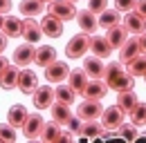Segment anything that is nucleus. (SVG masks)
<instances>
[{
  "label": "nucleus",
  "instance_id": "obj_1",
  "mask_svg": "<svg viewBox=\"0 0 146 143\" xmlns=\"http://www.w3.org/2000/svg\"><path fill=\"white\" fill-rule=\"evenodd\" d=\"M88 49H90V34L81 31V34L72 36L70 43L65 45V56L68 58H83L88 54Z\"/></svg>",
  "mask_w": 146,
  "mask_h": 143
},
{
  "label": "nucleus",
  "instance_id": "obj_2",
  "mask_svg": "<svg viewBox=\"0 0 146 143\" xmlns=\"http://www.w3.org/2000/svg\"><path fill=\"white\" fill-rule=\"evenodd\" d=\"M50 5V14H54V16H58L63 22L65 20H74L76 18V7H74V2H70V0H52V2H47Z\"/></svg>",
  "mask_w": 146,
  "mask_h": 143
},
{
  "label": "nucleus",
  "instance_id": "obj_3",
  "mask_svg": "<svg viewBox=\"0 0 146 143\" xmlns=\"http://www.w3.org/2000/svg\"><path fill=\"white\" fill-rule=\"evenodd\" d=\"M32 101H34V107H38V112L40 110H50L52 103L56 101V94L50 85H38L36 92L32 94Z\"/></svg>",
  "mask_w": 146,
  "mask_h": 143
},
{
  "label": "nucleus",
  "instance_id": "obj_4",
  "mask_svg": "<svg viewBox=\"0 0 146 143\" xmlns=\"http://www.w3.org/2000/svg\"><path fill=\"white\" fill-rule=\"evenodd\" d=\"M124 110L119 105H112V107H104V112H101V125L106 127V130H117L119 125L124 123Z\"/></svg>",
  "mask_w": 146,
  "mask_h": 143
},
{
  "label": "nucleus",
  "instance_id": "obj_5",
  "mask_svg": "<svg viewBox=\"0 0 146 143\" xmlns=\"http://www.w3.org/2000/svg\"><path fill=\"white\" fill-rule=\"evenodd\" d=\"M101 112H104L101 103L92 101V98H86L83 103H79V107H76V116H81L83 121H97V119H101Z\"/></svg>",
  "mask_w": 146,
  "mask_h": 143
},
{
  "label": "nucleus",
  "instance_id": "obj_6",
  "mask_svg": "<svg viewBox=\"0 0 146 143\" xmlns=\"http://www.w3.org/2000/svg\"><path fill=\"white\" fill-rule=\"evenodd\" d=\"M34 58H36V47H34V43H25V45H18V47L14 49V65H18V67L32 65Z\"/></svg>",
  "mask_w": 146,
  "mask_h": 143
},
{
  "label": "nucleus",
  "instance_id": "obj_7",
  "mask_svg": "<svg viewBox=\"0 0 146 143\" xmlns=\"http://www.w3.org/2000/svg\"><path fill=\"white\" fill-rule=\"evenodd\" d=\"M68 76H70V67L65 60H54L45 67V78L50 83H63Z\"/></svg>",
  "mask_w": 146,
  "mask_h": 143
},
{
  "label": "nucleus",
  "instance_id": "obj_8",
  "mask_svg": "<svg viewBox=\"0 0 146 143\" xmlns=\"http://www.w3.org/2000/svg\"><path fill=\"white\" fill-rule=\"evenodd\" d=\"M40 29H43V36L47 38H58L63 34V20L54 14H47L40 18Z\"/></svg>",
  "mask_w": 146,
  "mask_h": 143
},
{
  "label": "nucleus",
  "instance_id": "obj_9",
  "mask_svg": "<svg viewBox=\"0 0 146 143\" xmlns=\"http://www.w3.org/2000/svg\"><path fill=\"white\" fill-rule=\"evenodd\" d=\"M108 94V85H106V81H101V78H92L88 81V85L83 89V98H92V101H101L104 96Z\"/></svg>",
  "mask_w": 146,
  "mask_h": 143
},
{
  "label": "nucleus",
  "instance_id": "obj_10",
  "mask_svg": "<svg viewBox=\"0 0 146 143\" xmlns=\"http://www.w3.org/2000/svg\"><path fill=\"white\" fill-rule=\"evenodd\" d=\"M124 27L128 29V34H142L146 31V18L137 11V9H133V11H128L126 18H124Z\"/></svg>",
  "mask_w": 146,
  "mask_h": 143
},
{
  "label": "nucleus",
  "instance_id": "obj_11",
  "mask_svg": "<svg viewBox=\"0 0 146 143\" xmlns=\"http://www.w3.org/2000/svg\"><path fill=\"white\" fill-rule=\"evenodd\" d=\"M43 125H45V121H43V116L40 114H29L27 116V121H25V125H23V134L27 136V139H38L40 136V132H43Z\"/></svg>",
  "mask_w": 146,
  "mask_h": 143
},
{
  "label": "nucleus",
  "instance_id": "obj_12",
  "mask_svg": "<svg viewBox=\"0 0 146 143\" xmlns=\"http://www.w3.org/2000/svg\"><path fill=\"white\" fill-rule=\"evenodd\" d=\"M83 70L88 72V76L90 78H104V74H106V63H104V58L101 56H88L86 60H83Z\"/></svg>",
  "mask_w": 146,
  "mask_h": 143
},
{
  "label": "nucleus",
  "instance_id": "obj_13",
  "mask_svg": "<svg viewBox=\"0 0 146 143\" xmlns=\"http://www.w3.org/2000/svg\"><path fill=\"white\" fill-rule=\"evenodd\" d=\"M76 22H79L81 31H86V34H90V36L94 34L97 27H99V18H97V14H92L90 9L79 11V14H76Z\"/></svg>",
  "mask_w": 146,
  "mask_h": 143
},
{
  "label": "nucleus",
  "instance_id": "obj_14",
  "mask_svg": "<svg viewBox=\"0 0 146 143\" xmlns=\"http://www.w3.org/2000/svg\"><path fill=\"white\" fill-rule=\"evenodd\" d=\"M36 87H38V76L32 70H23L18 74V89L23 94H29L32 96L36 92Z\"/></svg>",
  "mask_w": 146,
  "mask_h": 143
},
{
  "label": "nucleus",
  "instance_id": "obj_15",
  "mask_svg": "<svg viewBox=\"0 0 146 143\" xmlns=\"http://www.w3.org/2000/svg\"><path fill=\"white\" fill-rule=\"evenodd\" d=\"M142 54V49H139V40L137 38H126V43L119 47V60L126 65V63H130L133 58H137Z\"/></svg>",
  "mask_w": 146,
  "mask_h": 143
},
{
  "label": "nucleus",
  "instance_id": "obj_16",
  "mask_svg": "<svg viewBox=\"0 0 146 143\" xmlns=\"http://www.w3.org/2000/svg\"><path fill=\"white\" fill-rule=\"evenodd\" d=\"M40 36H43L40 22L32 20V18H25V20H23V38H25L27 43H34V45H36L38 40H40Z\"/></svg>",
  "mask_w": 146,
  "mask_h": 143
},
{
  "label": "nucleus",
  "instance_id": "obj_17",
  "mask_svg": "<svg viewBox=\"0 0 146 143\" xmlns=\"http://www.w3.org/2000/svg\"><path fill=\"white\" fill-rule=\"evenodd\" d=\"M106 38H108V43H110L112 49H119V47L126 43V38H128V29L124 25H115V27L106 29Z\"/></svg>",
  "mask_w": 146,
  "mask_h": 143
},
{
  "label": "nucleus",
  "instance_id": "obj_18",
  "mask_svg": "<svg viewBox=\"0 0 146 143\" xmlns=\"http://www.w3.org/2000/svg\"><path fill=\"white\" fill-rule=\"evenodd\" d=\"M68 81H70V87H72L76 94H83V89H86V85H88L90 76H88V72L81 67V70H70Z\"/></svg>",
  "mask_w": 146,
  "mask_h": 143
},
{
  "label": "nucleus",
  "instance_id": "obj_19",
  "mask_svg": "<svg viewBox=\"0 0 146 143\" xmlns=\"http://www.w3.org/2000/svg\"><path fill=\"white\" fill-rule=\"evenodd\" d=\"M50 112H52V119H54L56 123L61 125H68V121L72 119V110L68 103H61V101H54L52 107H50Z\"/></svg>",
  "mask_w": 146,
  "mask_h": 143
},
{
  "label": "nucleus",
  "instance_id": "obj_20",
  "mask_svg": "<svg viewBox=\"0 0 146 143\" xmlns=\"http://www.w3.org/2000/svg\"><path fill=\"white\" fill-rule=\"evenodd\" d=\"M126 74V70H124V63L121 60H115V63H110V65H106V74H104V81H106V85H108V89L121 78Z\"/></svg>",
  "mask_w": 146,
  "mask_h": 143
},
{
  "label": "nucleus",
  "instance_id": "obj_21",
  "mask_svg": "<svg viewBox=\"0 0 146 143\" xmlns=\"http://www.w3.org/2000/svg\"><path fill=\"white\" fill-rule=\"evenodd\" d=\"M90 49L94 56H101V58H108L110 52H112V47H110L108 38L106 36H90Z\"/></svg>",
  "mask_w": 146,
  "mask_h": 143
},
{
  "label": "nucleus",
  "instance_id": "obj_22",
  "mask_svg": "<svg viewBox=\"0 0 146 143\" xmlns=\"http://www.w3.org/2000/svg\"><path fill=\"white\" fill-rule=\"evenodd\" d=\"M18 9H20V16L34 18V16H38V14L45 11V2H43V0H20Z\"/></svg>",
  "mask_w": 146,
  "mask_h": 143
},
{
  "label": "nucleus",
  "instance_id": "obj_23",
  "mask_svg": "<svg viewBox=\"0 0 146 143\" xmlns=\"http://www.w3.org/2000/svg\"><path fill=\"white\" fill-rule=\"evenodd\" d=\"M18 65H7V70L0 74V87L2 89H14L18 87Z\"/></svg>",
  "mask_w": 146,
  "mask_h": 143
},
{
  "label": "nucleus",
  "instance_id": "obj_24",
  "mask_svg": "<svg viewBox=\"0 0 146 143\" xmlns=\"http://www.w3.org/2000/svg\"><path fill=\"white\" fill-rule=\"evenodd\" d=\"M2 31L9 38H18L23 36V20L16 16H5L2 18Z\"/></svg>",
  "mask_w": 146,
  "mask_h": 143
},
{
  "label": "nucleus",
  "instance_id": "obj_25",
  "mask_svg": "<svg viewBox=\"0 0 146 143\" xmlns=\"http://www.w3.org/2000/svg\"><path fill=\"white\" fill-rule=\"evenodd\" d=\"M56 60V49L52 45H40L36 49V58H34V63H36L38 67H47L50 63H54Z\"/></svg>",
  "mask_w": 146,
  "mask_h": 143
},
{
  "label": "nucleus",
  "instance_id": "obj_26",
  "mask_svg": "<svg viewBox=\"0 0 146 143\" xmlns=\"http://www.w3.org/2000/svg\"><path fill=\"white\" fill-rule=\"evenodd\" d=\"M29 112L25 105H11L9 107V114H7V123H11L14 127H23L25 121H27Z\"/></svg>",
  "mask_w": 146,
  "mask_h": 143
},
{
  "label": "nucleus",
  "instance_id": "obj_27",
  "mask_svg": "<svg viewBox=\"0 0 146 143\" xmlns=\"http://www.w3.org/2000/svg\"><path fill=\"white\" fill-rule=\"evenodd\" d=\"M104 130H106V127L101 123H97V121H83V127H81L79 139H101Z\"/></svg>",
  "mask_w": 146,
  "mask_h": 143
},
{
  "label": "nucleus",
  "instance_id": "obj_28",
  "mask_svg": "<svg viewBox=\"0 0 146 143\" xmlns=\"http://www.w3.org/2000/svg\"><path fill=\"white\" fill-rule=\"evenodd\" d=\"M137 103H139V98H137V94H135L133 89H124V92H119V96H117V105L121 107L124 112H130Z\"/></svg>",
  "mask_w": 146,
  "mask_h": 143
},
{
  "label": "nucleus",
  "instance_id": "obj_29",
  "mask_svg": "<svg viewBox=\"0 0 146 143\" xmlns=\"http://www.w3.org/2000/svg\"><path fill=\"white\" fill-rule=\"evenodd\" d=\"M61 127H63V125H61V123H56L54 119H52L50 123H45V125H43L40 139H43V141H47V143H54V141H58V136H61Z\"/></svg>",
  "mask_w": 146,
  "mask_h": 143
},
{
  "label": "nucleus",
  "instance_id": "obj_30",
  "mask_svg": "<svg viewBox=\"0 0 146 143\" xmlns=\"http://www.w3.org/2000/svg\"><path fill=\"white\" fill-rule=\"evenodd\" d=\"M119 11L117 9H104L101 14H99V27H104V29H110V27H115V25H119Z\"/></svg>",
  "mask_w": 146,
  "mask_h": 143
},
{
  "label": "nucleus",
  "instance_id": "obj_31",
  "mask_svg": "<svg viewBox=\"0 0 146 143\" xmlns=\"http://www.w3.org/2000/svg\"><path fill=\"white\" fill-rule=\"evenodd\" d=\"M128 65V74H133V76H135V78H137V76H144L146 74V54H139V56H137V58H133V60H130V63H126Z\"/></svg>",
  "mask_w": 146,
  "mask_h": 143
},
{
  "label": "nucleus",
  "instance_id": "obj_32",
  "mask_svg": "<svg viewBox=\"0 0 146 143\" xmlns=\"http://www.w3.org/2000/svg\"><path fill=\"white\" fill-rule=\"evenodd\" d=\"M54 94H56V101L68 103V105H72V103H74V96H76V92H74L70 85H61V83H58V87L54 89Z\"/></svg>",
  "mask_w": 146,
  "mask_h": 143
},
{
  "label": "nucleus",
  "instance_id": "obj_33",
  "mask_svg": "<svg viewBox=\"0 0 146 143\" xmlns=\"http://www.w3.org/2000/svg\"><path fill=\"white\" fill-rule=\"evenodd\" d=\"M128 116H130V123L146 125V103H137V105L128 112Z\"/></svg>",
  "mask_w": 146,
  "mask_h": 143
},
{
  "label": "nucleus",
  "instance_id": "obj_34",
  "mask_svg": "<svg viewBox=\"0 0 146 143\" xmlns=\"http://www.w3.org/2000/svg\"><path fill=\"white\" fill-rule=\"evenodd\" d=\"M133 85H135V76L126 72V74H124V76H121L110 89H115V92H124V89H133Z\"/></svg>",
  "mask_w": 146,
  "mask_h": 143
},
{
  "label": "nucleus",
  "instance_id": "obj_35",
  "mask_svg": "<svg viewBox=\"0 0 146 143\" xmlns=\"http://www.w3.org/2000/svg\"><path fill=\"white\" fill-rule=\"evenodd\" d=\"M117 130H119V136H121V139H128V141H135V139L139 136V134H137V125H135V123H133V125L121 123Z\"/></svg>",
  "mask_w": 146,
  "mask_h": 143
},
{
  "label": "nucleus",
  "instance_id": "obj_36",
  "mask_svg": "<svg viewBox=\"0 0 146 143\" xmlns=\"http://www.w3.org/2000/svg\"><path fill=\"white\" fill-rule=\"evenodd\" d=\"M0 141H7V143H14L16 141V127L11 123H0Z\"/></svg>",
  "mask_w": 146,
  "mask_h": 143
},
{
  "label": "nucleus",
  "instance_id": "obj_37",
  "mask_svg": "<svg viewBox=\"0 0 146 143\" xmlns=\"http://www.w3.org/2000/svg\"><path fill=\"white\" fill-rule=\"evenodd\" d=\"M135 7H137V0H115V9H117V11L128 14V11H133Z\"/></svg>",
  "mask_w": 146,
  "mask_h": 143
},
{
  "label": "nucleus",
  "instance_id": "obj_38",
  "mask_svg": "<svg viewBox=\"0 0 146 143\" xmlns=\"http://www.w3.org/2000/svg\"><path fill=\"white\" fill-rule=\"evenodd\" d=\"M88 9L92 14H101L104 9H108V0H88Z\"/></svg>",
  "mask_w": 146,
  "mask_h": 143
},
{
  "label": "nucleus",
  "instance_id": "obj_39",
  "mask_svg": "<svg viewBox=\"0 0 146 143\" xmlns=\"http://www.w3.org/2000/svg\"><path fill=\"white\" fill-rule=\"evenodd\" d=\"M68 127H70V132H74L76 136L81 134V127H83V119L81 116H72L70 121H68Z\"/></svg>",
  "mask_w": 146,
  "mask_h": 143
},
{
  "label": "nucleus",
  "instance_id": "obj_40",
  "mask_svg": "<svg viewBox=\"0 0 146 143\" xmlns=\"http://www.w3.org/2000/svg\"><path fill=\"white\" fill-rule=\"evenodd\" d=\"M11 0H0V14H9L11 11Z\"/></svg>",
  "mask_w": 146,
  "mask_h": 143
},
{
  "label": "nucleus",
  "instance_id": "obj_41",
  "mask_svg": "<svg viewBox=\"0 0 146 143\" xmlns=\"http://www.w3.org/2000/svg\"><path fill=\"white\" fill-rule=\"evenodd\" d=\"M7 43H9V36H7L5 31H2V29H0V54L7 49Z\"/></svg>",
  "mask_w": 146,
  "mask_h": 143
},
{
  "label": "nucleus",
  "instance_id": "obj_42",
  "mask_svg": "<svg viewBox=\"0 0 146 143\" xmlns=\"http://www.w3.org/2000/svg\"><path fill=\"white\" fill-rule=\"evenodd\" d=\"M137 40H139V49H142V54H146V31H142V34L137 36Z\"/></svg>",
  "mask_w": 146,
  "mask_h": 143
},
{
  "label": "nucleus",
  "instance_id": "obj_43",
  "mask_svg": "<svg viewBox=\"0 0 146 143\" xmlns=\"http://www.w3.org/2000/svg\"><path fill=\"white\" fill-rule=\"evenodd\" d=\"M135 9H137V11L146 18V0H137V7H135Z\"/></svg>",
  "mask_w": 146,
  "mask_h": 143
},
{
  "label": "nucleus",
  "instance_id": "obj_44",
  "mask_svg": "<svg viewBox=\"0 0 146 143\" xmlns=\"http://www.w3.org/2000/svg\"><path fill=\"white\" fill-rule=\"evenodd\" d=\"M74 139V132H61V136H58V141H72Z\"/></svg>",
  "mask_w": 146,
  "mask_h": 143
},
{
  "label": "nucleus",
  "instance_id": "obj_45",
  "mask_svg": "<svg viewBox=\"0 0 146 143\" xmlns=\"http://www.w3.org/2000/svg\"><path fill=\"white\" fill-rule=\"evenodd\" d=\"M7 65H9V60H7V58H5L2 54H0V74H2V72L7 70Z\"/></svg>",
  "mask_w": 146,
  "mask_h": 143
},
{
  "label": "nucleus",
  "instance_id": "obj_46",
  "mask_svg": "<svg viewBox=\"0 0 146 143\" xmlns=\"http://www.w3.org/2000/svg\"><path fill=\"white\" fill-rule=\"evenodd\" d=\"M0 29H2V14H0Z\"/></svg>",
  "mask_w": 146,
  "mask_h": 143
},
{
  "label": "nucleus",
  "instance_id": "obj_47",
  "mask_svg": "<svg viewBox=\"0 0 146 143\" xmlns=\"http://www.w3.org/2000/svg\"><path fill=\"white\" fill-rule=\"evenodd\" d=\"M43 2H52V0H43Z\"/></svg>",
  "mask_w": 146,
  "mask_h": 143
},
{
  "label": "nucleus",
  "instance_id": "obj_48",
  "mask_svg": "<svg viewBox=\"0 0 146 143\" xmlns=\"http://www.w3.org/2000/svg\"><path fill=\"white\" fill-rule=\"evenodd\" d=\"M70 2H76V0H70Z\"/></svg>",
  "mask_w": 146,
  "mask_h": 143
},
{
  "label": "nucleus",
  "instance_id": "obj_49",
  "mask_svg": "<svg viewBox=\"0 0 146 143\" xmlns=\"http://www.w3.org/2000/svg\"><path fill=\"white\" fill-rule=\"evenodd\" d=\"M144 139H146V132H144Z\"/></svg>",
  "mask_w": 146,
  "mask_h": 143
},
{
  "label": "nucleus",
  "instance_id": "obj_50",
  "mask_svg": "<svg viewBox=\"0 0 146 143\" xmlns=\"http://www.w3.org/2000/svg\"><path fill=\"white\" fill-rule=\"evenodd\" d=\"M144 81H146V74H144Z\"/></svg>",
  "mask_w": 146,
  "mask_h": 143
}]
</instances>
